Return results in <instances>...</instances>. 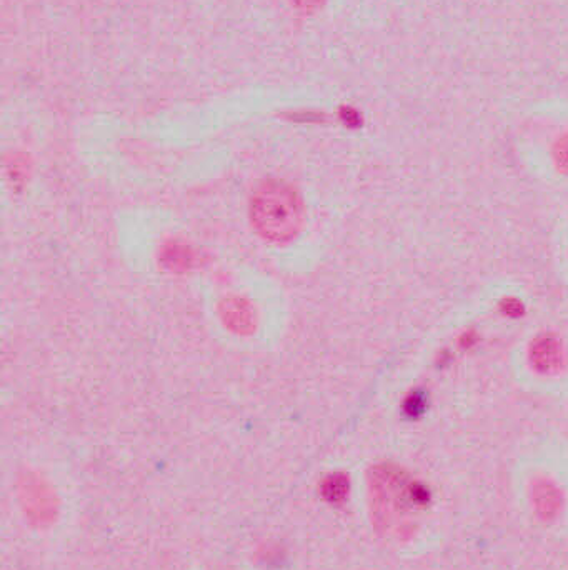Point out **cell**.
Segmentation results:
<instances>
[{
    "mask_svg": "<svg viewBox=\"0 0 568 570\" xmlns=\"http://www.w3.org/2000/svg\"><path fill=\"white\" fill-rule=\"evenodd\" d=\"M475 342H477V335H475V332H472V330L465 332V334L460 337V345H462L464 349H470L472 345H475Z\"/></svg>",
    "mask_w": 568,
    "mask_h": 570,
    "instance_id": "8992f818",
    "label": "cell"
},
{
    "mask_svg": "<svg viewBox=\"0 0 568 570\" xmlns=\"http://www.w3.org/2000/svg\"><path fill=\"white\" fill-rule=\"evenodd\" d=\"M555 159H557V167L560 170H564L565 174H568V140L557 149Z\"/></svg>",
    "mask_w": 568,
    "mask_h": 570,
    "instance_id": "5b68a950",
    "label": "cell"
},
{
    "mask_svg": "<svg viewBox=\"0 0 568 570\" xmlns=\"http://www.w3.org/2000/svg\"><path fill=\"white\" fill-rule=\"evenodd\" d=\"M500 312L510 317V319H519V317L525 314V307L519 299L507 297V299L500 302Z\"/></svg>",
    "mask_w": 568,
    "mask_h": 570,
    "instance_id": "277c9868",
    "label": "cell"
},
{
    "mask_svg": "<svg viewBox=\"0 0 568 570\" xmlns=\"http://www.w3.org/2000/svg\"><path fill=\"white\" fill-rule=\"evenodd\" d=\"M427 392L422 389H415L410 392L407 397H405L404 404H402V410H404L405 417L409 419H419L420 415H424L425 409H427Z\"/></svg>",
    "mask_w": 568,
    "mask_h": 570,
    "instance_id": "3957f363",
    "label": "cell"
},
{
    "mask_svg": "<svg viewBox=\"0 0 568 570\" xmlns=\"http://www.w3.org/2000/svg\"><path fill=\"white\" fill-rule=\"evenodd\" d=\"M530 364L539 374H559L565 367V347L559 335L545 332L535 337L530 345Z\"/></svg>",
    "mask_w": 568,
    "mask_h": 570,
    "instance_id": "7a4b0ae2",
    "label": "cell"
},
{
    "mask_svg": "<svg viewBox=\"0 0 568 570\" xmlns=\"http://www.w3.org/2000/svg\"><path fill=\"white\" fill-rule=\"evenodd\" d=\"M252 224L270 242L294 239L304 220V207L292 187L267 182L255 192L250 207Z\"/></svg>",
    "mask_w": 568,
    "mask_h": 570,
    "instance_id": "6da1fadb",
    "label": "cell"
}]
</instances>
